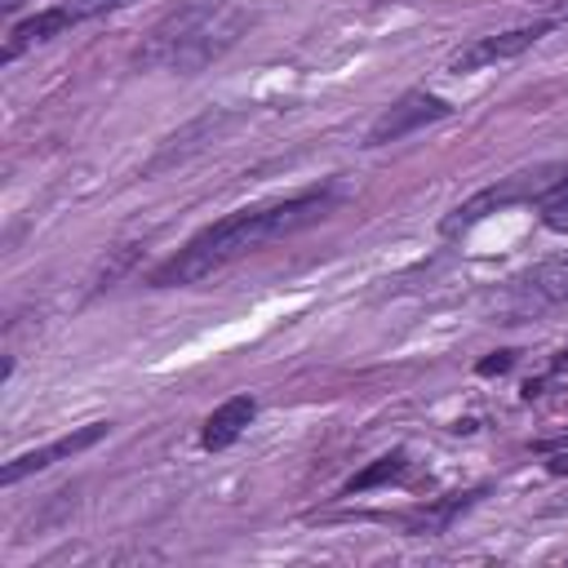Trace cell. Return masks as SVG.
I'll use <instances>...</instances> for the list:
<instances>
[{
	"label": "cell",
	"instance_id": "obj_1",
	"mask_svg": "<svg viewBox=\"0 0 568 568\" xmlns=\"http://www.w3.org/2000/svg\"><path fill=\"white\" fill-rule=\"evenodd\" d=\"M337 204V186H311L302 195H288L280 204H257V209H235L222 222L204 226L200 235H191L164 266L151 271V288H178V284H200L217 271H226L231 262L257 253L262 244H275L284 235H297L306 226H315L320 217H328Z\"/></svg>",
	"mask_w": 568,
	"mask_h": 568
},
{
	"label": "cell",
	"instance_id": "obj_2",
	"mask_svg": "<svg viewBox=\"0 0 568 568\" xmlns=\"http://www.w3.org/2000/svg\"><path fill=\"white\" fill-rule=\"evenodd\" d=\"M244 9H235L231 0H182L178 9H169L146 40L138 44L133 62L142 71H182L195 75L209 62H217L244 31Z\"/></svg>",
	"mask_w": 568,
	"mask_h": 568
},
{
	"label": "cell",
	"instance_id": "obj_3",
	"mask_svg": "<svg viewBox=\"0 0 568 568\" xmlns=\"http://www.w3.org/2000/svg\"><path fill=\"white\" fill-rule=\"evenodd\" d=\"M564 178H568V164H537V169L506 173V178H497L493 186H484V191H475L470 200H462V204L439 222V231H444V235H466L470 226H479L484 217H493V213H501V209H510V204H541Z\"/></svg>",
	"mask_w": 568,
	"mask_h": 568
},
{
	"label": "cell",
	"instance_id": "obj_4",
	"mask_svg": "<svg viewBox=\"0 0 568 568\" xmlns=\"http://www.w3.org/2000/svg\"><path fill=\"white\" fill-rule=\"evenodd\" d=\"M564 302H568V253L546 257L532 271H524L519 280H510L506 293L497 297V315H501V324H519V320H532Z\"/></svg>",
	"mask_w": 568,
	"mask_h": 568
},
{
	"label": "cell",
	"instance_id": "obj_5",
	"mask_svg": "<svg viewBox=\"0 0 568 568\" xmlns=\"http://www.w3.org/2000/svg\"><path fill=\"white\" fill-rule=\"evenodd\" d=\"M550 27L555 22H528V27H510V31H497V36H475L462 49L448 53V71L453 75H475V71H488L497 62H510V58L528 53L541 36H550Z\"/></svg>",
	"mask_w": 568,
	"mask_h": 568
},
{
	"label": "cell",
	"instance_id": "obj_6",
	"mask_svg": "<svg viewBox=\"0 0 568 568\" xmlns=\"http://www.w3.org/2000/svg\"><path fill=\"white\" fill-rule=\"evenodd\" d=\"M448 115H453V102H444L439 93H426V89H408V93H399V98L368 124L364 146L399 142V138H408V133H417V129H426V124H435V120H448Z\"/></svg>",
	"mask_w": 568,
	"mask_h": 568
},
{
	"label": "cell",
	"instance_id": "obj_7",
	"mask_svg": "<svg viewBox=\"0 0 568 568\" xmlns=\"http://www.w3.org/2000/svg\"><path fill=\"white\" fill-rule=\"evenodd\" d=\"M106 430H111V422H89V426H80V430H71V435L53 439V444H44V448L18 453V457H9V462H4L0 484H18V479H27V475H36V470H49V466H58V462H67V457H75V453L93 448L98 439H106Z\"/></svg>",
	"mask_w": 568,
	"mask_h": 568
},
{
	"label": "cell",
	"instance_id": "obj_8",
	"mask_svg": "<svg viewBox=\"0 0 568 568\" xmlns=\"http://www.w3.org/2000/svg\"><path fill=\"white\" fill-rule=\"evenodd\" d=\"M75 22H80V13H75L71 4H53V9H40V13L22 18V22H13V27H9V40H4V49H0V62H13L22 49L44 44V40L71 31Z\"/></svg>",
	"mask_w": 568,
	"mask_h": 568
},
{
	"label": "cell",
	"instance_id": "obj_9",
	"mask_svg": "<svg viewBox=\"0 0 568 568\" xmlns=\"http://www.w3.org/2000/svg\"><path fill=\"white\" fill-rule=\"evenodd\" d=\"M257 417V399L253 395H231V399H222L209 417H204V430H200V444L209 448V453H222V448H231L240 435H244V426Z\"/></svg>",
	"mask_w": 568,
	"mask_h": 568
},
{
	"label": "cell",
	"instance_id": "obj_10",
	"mask_svg": "<svg viewBox=\"0 0 568 568\" xmlns=\"http://www.w3.org/2000/svg\"><path fill=\"white\" fill-rule=\"evenodd\" d=\"M404 466H408V453L404 448H395V453H382L373 466H364L355 479H346V497L351 493H368V488H377V484H390V479H399L404 475Z\"/></svg>",
	"mask_w": 568,
	"mask_h": 568
},
{
	"label": "cell",
	"instance_id": "obj_11",
	"mask_svg": "<svg viewBox=\"0 0 568 568\" xmlns=\"http://www.w3.org/2000/svg\"><path fill=\"white\" fill-rule=\"evenodd\" d=\"M537 209H541V222H546L550 231H568V178H564Z\"/></svg>",
	"mask_w": 568,
	"mask_h": 568
},
{
	"label": "cell",
	"instance_id": "obj_12",
	"mask_svg": "<svg viewBox=\"0 0 568 568\" xmlns=\"http://www.w3.org/2000/svg\"><path fill=\"white\" fill-rule=\"evenodd\" d=\"M75 13H80V22L84 18H98V13H106V9H120V4H129V0H67Z\"/></svg>",
	"mask_w": 568,
	"mask_h": 568
},
{
	"label": "cell",
	"instance_id": "obj_13",
	"mask_svg": "<svg viewBox=\"0 0 568 568\" xmlns=\"http://www.w3.org/2000/svg\"><path fill=\"white\" fill-rule=\"evenodd\" d=\"M510 351H497V355H488V359H479V377H493V373H506L510 368Z\"/></svg>",
	"mask_w": 568,
	"mask_h": 568
},
{
	"label": "cell",
	"instance_id": "obj_14",
	"mask_svg": "<svg viewBox=\"0 0 568 568\" xmlns=\"http://www.w3.org/2000/svg\"><path fill=\"white\" fill-rule=\"evenodd\" d=\"M555 368H559V373H568V351H559V355H555Z\"/></svg>",
	"mask_w": 568,
	"mask_h": 568
},
{
	"label": "cell",
	"instance_id": "obj_15",
	"mask_svg": "<svg viewBox=\"0 0 568 568\" xmlns=\"http://www.w3.org/2000/svg\"><path fill=\"white\" fill-rule=\"evenodd\" d=\"M18 4H22V0H0V9H4V13H13Z\"/></svg>",
	"mask_w": 568,
	"mask_h": 568
},
{
	"label": "cell",
	"instance_id": "obj_16",
	"mask_svg": "<svg viewBox=\"0 0 568 568\" xmlns=\"http://www.w3.org/2000/svg\"><path fill=\"white\" fill-rule=\"evenodd\" d=\"M559 9H564V18H568V0H559Z\"/></svg>",
	"mask_w": 568,
	"mask_h": 568
}]
</instances>
